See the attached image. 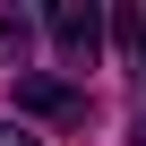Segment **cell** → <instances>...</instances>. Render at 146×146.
<instances>
[{
	"mask_svg": "<svg viewBox=\"0 0 146 146\" xmlns=\"http://www.w3.org/2000/svg\"><path fill=\"white\" fill-rule=\"evenodd\" d=\"M52 43H60V60L69 69H95V52H103V9L95 0H52Z\"/></svg>",
	"mask_w": 146,
	"mask_h": 146,
	"instance_id": "1",
	"label": "cell"
},
{
	"mask_svg": "<svg viewBox=\"0 0 146 146\" xmlns=\"http://www.w3.org/2000/svg\"><path fill=\"white\" fill-rule=\"evenodd\" d=\"M17 112H43L60 129H86V86H69V78H17Z\"/></svg>",
	"mask_w": 146,
	"mask_h": 146,
	"instance_id": "2",
	"label": "cell"
},
{
	"mask_svg": "<svg viewBox=\"0 0 146 146\" xmlns=\"http://www.w3.org/2000/svg\"><path fill=\"white\" fill-rule=\"evenodd\" d=\"M112 35H120V52H129V95H137V112H146V0H129V9L112 17Z\"/></svg>",
	"mask_w": 146,
	"mask_h": 146,
	"instance_id": "3",
	"label": "cell"
},
{
	"mask_svg": "<svg viewBox=\"0 0 146 146\" xmlns=\"http://www.w3.org/2000/svg\"><path fill=\"white\" fill-rule=\"evenodd\" d=\"M26 43H35V26H26V9H9V0H0V60H26Z\"/></svg>",
	"mask_w": 146,
	"mask_h": 146,
	"instance_id": "4",
	"label": "cell"
},
{
	"mask_svg": "<svg viewBox=\"0 0 146 146\" xmlns=\"http://www.w3.org/2000/svg\"><path fill=\"white\" fill-rule=\"evenodd\" d=\"M0 146H35V137H26V129H9V120H0Z\"/></svg>",
	"mask_w": 146,
	"mask_h": 146,
	"instance_id": "5",
	"label": "cell"
}]
</instances>
